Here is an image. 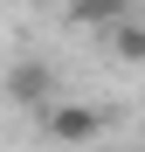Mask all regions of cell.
I'll return each instance as SVG.
<instances>
[{
  "mask_svg": "<svg viewBox=\"0 0 145 152\" xmlns=\"http://www.w3.org/2000/svg\"><path fill=\"white\" fill-rule=\"evenodd\" d=\"M14 97H21V104H48V97H42V69H35V62H21V76H14Z\"/></svg>",
  "mask_w": 145,
  "mask_h": 152,
  "instance_id": "cell-4",
  "label": "cell"
},
{
  "mask_svg": "<svg viewBox=\"0 0 145 152\" xmlns=\"http://www.w3.org/2000/svg\"><path fill=\"white\" fill-rule=\"evenodd\" d=\"M104 48H111L117 62H145V21H138V14H131V21H117V28L104 35Z\"/></svg>",
  "mask_w": 145,
  "mask_h": 152,
  "instance_id": "cell-3",
  "label": "cell"
},
{
  "mask_svg": "<svg viewBox=\"0 0 145 152\" xmlns=\"http://www.w3.org/2000/svg\"><path fill=\"white\" fill-rule=\"evenodd\" d=\"M42 132L55 145H97L111 132V118H104V104H83V97H48L42 104Z\"/></svg>",
  "mask_w": 145,
  "mask_h": 152,
  "instance_id": "cell-1",
  "label": "cell"
},
{
  "mask_svg": "<svg viewBox=\"0 0 145 152\" xmlns=\"http://www.w3.org/2000/svg\"><path fill=\"white\" fill-rule=\"evenodd\" d=\"M69 21H76V28H90V35H111L117 21H131V7H125V0H76V7H69Z\"/></svg>",
  "mask_w": 145,
  "mask_h": 152,
  "instance_id": "cell-2",
  "label": "cell"
}]
</instances>
